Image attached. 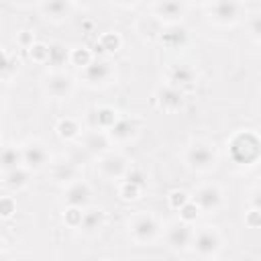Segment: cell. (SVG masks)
Returning a JSON list of instances; mask_svg holds the SVG:
<instances>
[{"label":"cell","instance_id":"18","mask_svg":"<svg viewBox=\"0 0 261 261\" xmlns=\"http://www.w3.org/2000/svg\"><path fill=\"white\" fill-rule=\"evenodd\" d=\"M120 118H122V116H120L112 106H108V104H102V106L94 108V114H92L94 126H96L98 130H106V133L112 130Z\"/></svg>","mask_w":261,"mask_h":261},{"label":"cell","instance_id":"20","mask_svg":"<svg viewBox=\"0 0 261 261\" xmlns=\"http://www.w3.org/2000/svg\"><path fill=\"white\" fill-rule=\"evenodd\" d=\"M110 135L106 133V130H90L88 135H86V139H84V147L90 151V153H98V155H106V153H110L108 149H110Z\"/></svg>","mask_w":261,"mask_h":261},{"label":"cell","instance_id":"6","mask_svg":"<svg viewBox=\"0 0 261 261\" xmlns=\"http://www.w3.org/2000/svg\"><path fill=\"white\" fill-rule=\"evenodd\" d=\"M43 88H45L47 96H51L55 100H65L73 92V77L65 71H51L43 80Z\"/></svg>","mask_w":261,"mask_h":261},{"label":"cell","instance_id":"12","mask_svg":"<svg viewBox=\"0 0 261 261\" xmlns=\"http://www.w3.org/2000/svg\"><path fill=\"white\" fill-rule=\"evenodd\" d=\"M192 239H194V234L190 230V224H186L181 220L171 222L165 230V241L173 251H184L192 243Z\"/></svg>","mask_w":261,"mask_h":261},{"label":"cell","instance_id":"8","mask_svg":"<svg viewBox=\"0 0 261 261\" xmlns=\"http://www.w3.org/2000/svg\"><path fill=\"white\" fill-rule=\"evenodd\" d=\"M208 8H210V20L216 22V24H222V27L234 24L241 18V12H243L241 2H226V0L212 2Z\"/></svg>","mask_w":261,"mask_h":261},{"label":"cell","instance_id":"7","mask_svg":"<svg viewBox=\"0 0 261 261\" xmlns=\"http://www.w3.org/2000/svg\"><path fill=\"white\" fill-rule=\"evenodd\" d=\"M151 10H153L155 20L163 22L165 27H171V24H181L188 6H186L184 2L165 0V2H155V4L151 6Z\"/></svg>","mask_w":261,"mask_h":261},{"label":"cell","instance_id":"23","mask_svg":"<svg viewBox=\"0 0 261 261\" xmlns=\"http://www.w3.org/2000/svg\"><path fill=\"white\" fill-rule=\"evenodd\" d=\"M106 222V214L98 208H92V210H86L84 212V222H82V230L86 234H94L98 232Z\"/></svg>","mask_w":261,"mask_h":261},{"label":"cell","instance_id":"28","mask_svg":"<svg viewBox=\"0 0 261 261\" xmlns=\"http://www.w3.org/2000/svg\"><path fill=\"white\" fill-rule=\"evenodd\" d=\"M16 67H18L16 55H10V53L4 49V51H2V80H4L6 84L16 75Z\"/></svg>","mask_w":261,"mask_h":261},{"label":"cell","instance_id":"14","mask_svg":"<svg viewBox=\"0 0 261 261\" xmlns=\"http://www.w3.org/2000/svg\"><path fill=\"white\" fill-rule=\"evenodd\" d=\"M155 100H157V106L161 110L175 112V110H179L184 106V92L167 84V86H161L155 92Z\"/></svg>","mask_w":261,"mask_h":261},{"label":"cell","instance_id":"34","mask_svg":"<svg viewBox=\"0 0 261 261\" xmlns=\"http://www.w3.org/2000/svg\"><path fill=\"white\" fill-rule=\"evenodd\" d=\"M200 216V208L190 200L181 210H179V220L181 222H186V224H192V222H196V218Z\"/></svg>","mask_w":261,"mask_h":261},{"label":"cell","instance_id":"17","mask_svg":"<svg viewBox=\"0 0 261 261\" xmlns=\"http://www.w3.org/2000/svg\"><path fill=\"white\" fill-rule=\"evenodd\" d=\"M139 128H141V120H139V118L122 116V118L116 122V126H114L112 130H108V135H110L112 141L126 143V141H130V139L139 133Z\"/></svg>","mask_w":261,"mask_h":261},{"label":"cell","instance_id":"2","mask_svg":"<svg viewBox=\"0 0 261 261\" xmlns=\"http://www.w3.org/2000/svg\"><path fill=\"white\" fill-rule=\"evenodd\" d=\"M186 163L192 171H210L216 165V151L210 143L196 141L186 151Z\"/></svg>","mask_w":261,"mask_h":261},{"label":"cell","instance_id":"15","mask_svg":"<svg viewBox=\"0 0 261 261\" xmlns=\"http://www.w3.org/2000/svg\"><path fill=\"white\" fill-rule=\"evenodd\" d=\"M90 198H92V188L86 181H82V179L69 184L67 190H65V206L82 208L84 210L90 204Z\"/></svg>","mask_w":261,"mask_h":261},{"label":"cell","instance_id":"9","mask_svg":"<svg viewBox=\"0 0 261 261\" xmlns=\"http://www.w3.org/2000/svg\"><path fill=\"white\" fill-rule=\"evenodd\" d=\"M112 77H114V67L108 61H102V59H94L92 65H88L86 69H82V80L90 88L106 86Z\"/></svg>","mask_w":261,"mask_h":261},{"label":"cell","instance_id":"22","mask_svg":"<svg viewBox=\"0 0 261 261\" xmlns=\"http://www.w3.org/2000/svg\"><path fill=\"white\" fill-rule=\"evenodd\" d=\"M55 133H57V137L63 139V141H73V139H77V137L82 135V126H80V122H77L75 118L65 116V118H59V120H57Z\"/></svg>","mask_w":261,"mask_h":261},{"label":"cell","instance_id":"25","mask_svg":"<svg viewBox=\"0 0 261 261\" xmlns=\"http://www.w3.org/2000/svg\"><path fill=\"white\" fill-rule=\"evenodd\" d=\"M120 47H122V39H120V35H118L116 31L102 33L100 39H98V45H96V49H98L100 53H108V55L116 53Z\"/></svg>","mask_w":261,"mask_h":261},{"label":"cell","instance_id":"4","mask_svg":"<svg viewBox=\"0 0 261 261\" xmlns=\"http://www.w3.org/2000/svg\"><path fill=\"white\" fill-rule=\"evenodd\" d=\"M96 167H98V173L106 179H124L126 173L130 171L126 157L120 153H112V151L106 155H100Z\"/></svg>","mask_w":261,"mask_h":261},{"label":"cell","instance_id":"37","mask_svg":"<svg viewBox=\"0 0 261 261\" xmlns=\"http://www.w3.org/2000/svg\"><path fill=\"white\" fill-rule=\"evenodd\" d=\"M245 224H247L249 228H261V210L251 208V210L245 214Z\"/></svg>","mask_w":261,"mask_h":261},{"label":"cell","instance_id":"35","mask_svg":"<svg viewBox=\"0 0 261 261\" xmlns=\"http://www.w3.org/2000/svg\"><path fill=\"white\" fill-rule=\"evenodd\" d=\"M14 212H16V200L12 196H2L0 198V216L4 220H8L14 216Z\"/></svg>","mask_w":261,"mask_h":261},{"label":"cell","instance_id":"33","mask_svg":"<svg viewBox=\"0 0 261 261\" xmlns=\"http://www.w3.org/2000/svg\"><path fill=\"white\" fill-rule=\"evenodd\" d=\"M190 202V196H188V192H184V190H171L169 194H167V204H169V208H173V210H181L186 204Z\"/></svg>","mask_w":261,"mask_h":261},{"label":"cell","instance_id":"21","mask_svg":"<svg viewBox=\"0 0 261 261\" xmlns=\"http://www.w3.org/2000/svg\"><path fill=\"white\" fill-rule=\"evenodd\" d=\"M24 165V159H22V147H16V145H6L4 151H2V171L8 173L12 169H18Z\"/></svg>","mask_w":261,"mask_h":261},{"label":"cell","instance_id":"10","mask_svg":"<svg viewBox=\"0 0 261 261\" xmlns=\"http://www.w3.org/2000/svg\"><path fill=\"white\" fill-rule=\"evenodd\" d=\"M192 202L200 208V212H214L222 204V192L214 184H204L194 192Z\"/></svg>","mask_w":261,"mask_h":261},{"label":"cell","instance_id":"19","mask_svg":"<svg viewBox=\"0 0 261 261\" xmlns=\"http://www.w3.org/2000/svg\"><path fill=\"white\" fill-rule=\"evenodd\" d=\"M41 10L43 14L53 20V22H63L71 10H73V4L67 2V0H49V2H41Z\"/></svg>","mask_w":261,"mask_h":261},{"label":"cell","instance_id":"16","mask_svg":"<svg viewBox=\"0 0 261 261\" xmlns=\"http://www.w3.org/2000/svg\"><path fill=\"white\" fill-rule=\"evenodd\" d=\"M190 35H188V29L184 24H171V27H165L161 33H159V43L165 47V49H181L186 43H188Z\"/></svg>","mask_w":261,"mask_h":261},{"label":"cell","instance_id":"5","mask_svg":"<svg viewBox=\"0 0 261 261\" xmlns=\"http://www.w3.org/2000/svg\"><path fill=\"white\" fill-rule=\"evenodd\" d=\"M192 247L200 257H214L222 247V237L214 226H204L194 234Z\"/></svg>","mask_w":261,"mask_h":261},{"label":"cell","instance_id":"1","mask_svg":"<svg viewBox=\"0 0 261 261\" xmlns=\"http://www.w3.org/2000/svg\"><path fill=\"white\" fill-rule=\"evenodd\" d=\"M228 151L234 163L255 165V161L261 157V139L253 130H239L228 141Z\"/></svg>","mask_w":261,"mask_h":261},{"label":"cell","instance_id":"11","mask_svg":"<svg viewBox=\"0 0 261 261\" xmlns=\"http://www.w3.org/2000/svg\"><path fill=\"white\" fill-rule=\"evenodd\" d=\"M22 159H24V167L29 171H39L49 161V153L41 141L33 139V141H27L22 145Z\"/></svg>","mask_w":261,"mask_h":261},{"label":"cell","instance_id":"13","mask_svg":"<svg viewBox=\"0 0 261 261\" xmlns=\"http://www.w3.org/2000/svg\"><path fill=\"white\" fill-rule=\"evenodd\" d=\"M196 71L194 67H190L188 63H173L169 69H167V80H169V86L177 88L184 92V88H192L196 84Z\"/></svg>","mask_w":261,"mask_h":261},{"label":"cell","instance_id":"24","mask_svg":"<svg viewBox=\"0 0 261 261\" xmlns=\"http://www.w3.org/2000/svg\"><path fill=\"white\" fill-rule=\"evenodd\" d=\"M29 181H31V171L24 165L18 167V169H12L8 173H4V184L10 190H22V188L29 186Z\"/></svg>","mask_w":261,"mask_h":261},{"label":"cell","instance_id":"36","mask_svg":"<svg viewBox=\"0 0 261 261\" xmlns=\"http://www.w3.org/2000/svg\"><path fill=\"white\" fill-rule=\"evenodd\" d=\"M16 45H18L20 49H27V51H29V49L35 45V33L29 31V29L18 31V33H16Z\"/></svg>","mask_w":261,"mask_h":261},{"label":"cell","instance_id":"29","mask_svg":"<svg viewBox=\"0 0 261 261\" xmlns=\"http://www.w3.org/2000/svg\"><path fill=\"white\" fill-rule=\"evenodd\" d=\"M29 57H31V61H35V63H39V65L49 63V57H51V45L35 43V45L29 49Z\"/></svg>","mask_w":261,"mask_h":261},{"label":"cell","instance_id":"30","mask_svg":"<svg viewBox=\"0 0 261 261\" xmlns=\"http://www.w3.org/2000/svg\"><path fill=\"white\" fill-rule=\"evenodd\" d=\"M82 222H84V210L82 208L67 206L63 210V224L65 226H69V228H82Z\"/></svg>","mask_w":261,"mask_h":261},{"label":"cell","instance_id":"31","mask_svg":"<svg viewBox=\"0 0 261 261\" xmlns=\"http://www.w3.org/2000/svg\"><path fill=\"white\" fill-rule=\"evenodd\" d=\"M65 61H69V51H67V47H65V45H61V43H53V45H51L49 65L59 67V65H63Z\"/></svg>","mask_w":261,"mask_h":261},{"label":"cell","instance_id":"38","mask_svg":"<svg viewBox=\"0 0 261 261\" xmlns=\"http://www.w3.org/2000/svg\"><path fill=\"white\" fill-rule=\"evenodd\" d=\"M249 33H251V37L255 41L261 43V14L251 16V20H249Z\"/></svg>","mask_w":261,"mask_h":261},{"label":"cell","instance_id":"3","mask_svg":"<svg viewBox=\"0 0 261 261\" xmlns=\"http://www.w3.org/2000/svg\"><path fill=\"white\" fill-rule=\"evenodd\" d=\"M130 239L139 245H149L153 243L157 237H159V222L153 214H147V212H141L137 214L133 220H130Z\"/></svg>","mask_w":261,"mask_h":261},{"label":"cell","instance_id":"39","mask_svg":"<svg viewBox=\"0 0 261 261\" xmlns=\"http://www.w3.org/2000/svg\"><path fill=\"white\" fill-rule=\"evenodd\" d=\"M251 208L261 210V188H255L251 192Z\"/></svg>","mask_w":261,"mask_h":261},{"label":"cell","instance_id":"32","mask_svg":"<svg viewBox=\"0 0 261 261\" xmlns=\"http://www.w3.org/2000/svg\"><path fill=\"white\" fill-rule=\"evenodd\" d=\"M53 177H55V181H59V184H73V179H75V169H73L69 163H59V165L55 167V171H53Z\"/></svg>","mask_w":261,"mask_h":261},{"label":"cell","instance_id":"26","mask_svg":"<svg viewBox=\"0 0 261 261\" xmlns=\"http://www.w3.org/2000/svg\"><path fill=\"white\" fill-rule=\"evenodd\" d=\"M143 186H145V184H141V181H133V179L124 177L122 184H120V188H118L120 200H124V202H135V200H139L141 194H143Z\"/></svg>","mask_w":261,"mask_h":261},{"label":"cell","instance_id":"27","mask_svg":"<svg viewBox=\"0 0 261 261\" xmlns=\"http://www.w3.org/2000/svg\"><path fill=\"white\" fill-rule=\"evenodd\" d=\"M69 63L75 65L77 69H86L88 65L94 63V53L86 47H75L69 51Z\"/></svg>","mask_w":261,"mask_h":261}]
</instances>
